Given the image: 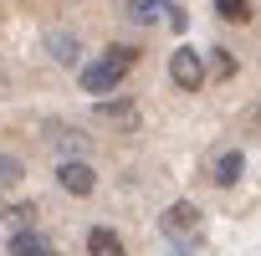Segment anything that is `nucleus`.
Listing matches in <instances>:
<instances>
[{
    "instance_id": "16",
    "label": "nucleus",
    "mask_w": 261,
    "mask_h": 256,
    "mask_svg": "<svg viewBox=\"0 0 261 256\" xmlns=\"http://www.w3.org/2000/svg\"><path fill=\"white\" fill-rule=\"evenodd\" d=\"M164 16H169V26H174V31H185V26H190V16H185L179 6H164Z\"/></svg>"
},
{
    "instance_id": "12",
    "label": "nucleus",
    "mask_w": 261,
    "mask_h": 256,
    "mask_svg": "<svg viewBox=\"0 0 261 256\" xmlns=\"http://www.w3.org/2000/svg\"><path fill=\"white\" fill-rule=\"evenodd\" d=\"M215 16L230 21V26H246L251 21V0H215Z\"/></svg>"
},
{
    "instance_id": "7",
    "label": "nucleus",
    "mask_w": 261,
    "mask_h": 256,
    "mask_svg": "<svg viewBox=\"0 0 261 256\" xmlns=\"http://www.w3.org/2000/svg\"><path fill=\"white\" fill-rule=\"evenodd\" d=\"M46 52H51V62H62V67H77V62H82V41H77L72 31H46Z\"/></svg>"
},
{
    "instance_id": "10",
    "label": "nucleus",
    "mask_w": 261,
    "mask_h": 256,
    "mask_svg": "<svg viewBox=\"0 0 261 256\" xmlns=\"http://www.w3.org/2000/svg\"><path fill=\"white\" fill-rule=\"evenodd\" d=\"M87 251H92V256H123V241H118V231L92 225V231H87Z\"/></svg>"
},
{
    "instance_id": "15",
    "label": "nucleus",
    "mask_w": 261,
    "mask_h": 256,
    "mask_svg": "<svg viewBox=\"0 0 261 256\" xmlns=\"http://www.w3.org/2000/svg\"><path fill=\"white\" fill-rule=\"evenodd\" d=\"M210 57H215V62H210V67H215V77H236V57H230L225 46H215Z\"/></svg>"
},
{
    "instance_id": "5",
    "label": "nucleus",
    "mask_w": 261,
    "mask_h": 256,
    "mask_svg": "<svg viewBox=\"0 0 261 256\" xmlns=\"http://www.w3.org/2000/svg\"><path fill=\"white\" fill-rule=\"evenodd\" d=\"M46 134H51L46 144H51V149H57L62 159H82V154H87V134H82V128H67V123H51Z\"/></svg>"
},
{
    "instance_id": "8",
    "label": "nucleus",
    "mask_w": 261,
    "mask_h": 256,
    "mask_svg": "<svg viewBox=\"0 0 261 256\" xmlns=\"http://www.w3.org/2000/svg\"><path fill=\"white\" fill-rule=\"evenodd\" d=\"M241 174H246V154H241V149H225V154L215 159V185L230 190V185H241Z\"/></svg>"
},
{
    "instance_id": "1",
    "label": "nucleus",
    "mask_w": 261,
    "mask_h": 256,
    "mask_svg": "<svg viewBox=\"0 0 261 256\" xmlns=\"http://www.w3.org/2000/svg\"><path fill=\"white\" fill-rule=\"evenodd\" d=\"M139 62V46H108L97 62H82L77 67V82L92 92V97H108V92H118V82H123V72Z\"/></svg>"
},
{
    "instance_id": "14",
    "label": "nucleus",
    "mask_w": 261,
    "mask_h": 256,
    "mask_svg": "<svg viewBox=\"0 0 261 256\" xmlns=\"http://www.w3.org/2000/svg\"><path fill=\"white\" fill-rule=\"evenodd\" d=\"M31 220H36V205H31V200H21V205L6 210V225H11V231H31Z\"/></svg>"
},
{
    "instance_id": "3",
    "label": "nucleus",
    "mask_w": 261,
    "mask_h": 256,
    "mask_svg": "<svg viewBox=\"0 0 261 256\" xmlns=\"http://www.w3.org/2000/svg\"><path fill=\"white\" fill-rule=\"evenodd\" d=\"M57 185H62L67 195H92V190H97V174H92L87 159H62V164H57Z\"/></svg>"
},
{
    "instance_id": "2",
    "label": "nucleus",
    "mask_w": 261,
    "mask_h": 256,
    "mask_svg": "<svg viewBox=\"0 0 261 256\" xmlns=\"http://www.w3.org/2000/svg\"><path fill=\"white\" fill-rule=\"evenodd\" d=\"M169 77H174V87L200 92V82H205V57H200L195 46H179V52L169 57Z\"/></svg>"
},
{
    "instance_id": "9",
    "label": "nucleus",
    "mask_w": 261,
    "mask_h": 256,
    "mask_svg": "<svg viewBox=\"0 0 261 256\" xmlns=\"http://www.w3.org/2000/svg\"><path fill=\"white\" fill-rule=\"evenodd\" d=\"M6 251H11V256H57V251H51V241H46V236H36V231H16Z\"/></svg>"
},
{
    "instance_id": "13",
    "label": "nucleus",
    "mask_w": 261,
    "mask_h": 256,
    "mask_svg": "<svg viewBox=\"0 0 261 256\" xmlns=\"http://www.w3.org/2000/svg\"><path fill=\"white\" fill-rule=\"evenodd\" d=\"M21 180H26V164L16 154H0V190H16Z\"/></svg>"
},
{
    "instance_id": "4",
    "label": "nucleus",
    "mask_w": 261,
    "mask_h": 256,
    "mask_svg": "<svg viewBox=\"0 0 261 256\" xmlns=\"http://www.w3.org/2000/svg\"><path fill=\"white\" fill-rule=\"evenodd\" d=\"M159 231H164V236H195V231H200V210L179 200V205H169V210L159 215Z\"/></svg>"
},
{
    "instance_id": "11",
    "label": "nucleus",
    "mask_w": 261,
    "mask_h": 256,
    "mask_svg": "<svg viewBox=\"0 0 261 256\" xmlns=\"http://www.w3.org/2000/svg\"><path fill=\"white\" fill-rule=\"evenodd\" d=\"M123 16L134 21V26H154V21L164 16V0H128V6H123Z\"/></svg>"
},
{
    "instance_id": "17",
    "label": "nucleus",
    "mask_w": 261,
    "mask_h": 256,
    "mask_svg": "<svg viewBox=\"0 0 261 256\" xmlns=\"http://www.w3.org/2000/svg\"><path fill=\"white\" fill-rule=\"evenodd\" d=\"M0 87H6V77H0Z\"/></svg>"
},
{
    "instance_id": "6",
    "label": "nucleus",
    "mask_w": 261,
    "mask_h": 256,
    "mask_svg": "<svg viewBox=\"0 0 261 256\" xmlns=\"http://www.w3.org/2000/svg\"><path fill=\"white\" fill-rule=\"evenodd\" d=\"M97 118H102V123H118L123 134H134V128H139V108L128 103V97H118V103L102 97V103H97Z\"/></svg>"
}]
</instances>
